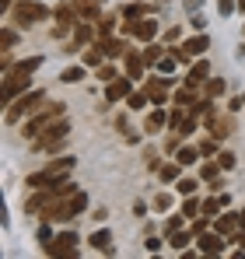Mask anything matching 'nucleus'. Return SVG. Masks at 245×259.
<instances>
[{
  "instance_id": "nucleus-1",
  "label": "nucleus",
  "mask_w": 245,
  "mask_h": 259,
  "mask_svg": "<svg viewBox=\"0 0 245 259\" xmlns=\"http://www.w3.org/2000/svg\"><path fill=\"white\" fill-rule=\"evenodd\" d=\"M63 112H67V105H63V102H53V105H46L42 112H35V116L25 123V137H32V140H35V137H42L46 130L53 126V123H60V119H63Z\"/></svg>"
},
{
  "instance_id": "nucleus-2",
  "label": "nucleus",
  "mask_w": 245,
  "mask_h": 259,
  "mask_svg": "<svg viewBox=\"0 0 245 259\" xmlns=\"http://www.w3.org/2000/svg\"><path fill=\"white\" fill-rule=\"evenodd\" d=\"M84 210H88V193H81V189H70L56 207H53V214H49V221H70V217H81Z\"/></svg>"
},
{
  "instance_id": "nucleus-3",
  "label": "nucleus",
  "mask_w": 245,
  "mask_h": 259,
  "mask_svg": "<svg viewBox=\"0 0 245 259\" xmlns=\"http://www.w3.org/2000/svg\"><path fill=\"white\" fill-rule=\"evenodd\" d=\"M39 102H46V91H39V88H35V91H25V95H18V98L11 102V109L4 112V116H7V123H18L21 116L35 112V109H39Z\"/></svg>"
},
{
  "instance_id": "nucleus-4",
  "label": "nucleus",
  "mask_w": 245,
  "mask_h": 259,
  "mask_svg": "<svg viewBox=\"0 0 245 259\" xmlns=\"http://www.w3.org/2000/svg\"><path fill=\"white\" fill-rule=\"evenodd\" d=\"M14 21H18L21 28L39 25V21H49V7L39 4V0H21V4L14 7Z\"/></svg>"
},
{
  "instance_id": "nucleus-5",
  "label": "nucleus",
  "mask_w": 245,
  "mask_h": 259,
  "mask_svg": "<svg viewBox=\"0 0 245 259\" xmlns=\"http://www.w3.org/2000/svg\"><path fill=\"white\" fill-rule=\"evenodd\" d=\"M67 133H70V123H67V119L53 123V126L46 130L42 137H35V151H49V154H53V151H56V147L67 140Z\"/></svg>"
},
{
  "instance_id": "nucleus-6",
  "label": "nucleus",
  "mask_w": 245,
  "mask_h": 259,
  "mask_svg": "<svg viewBox=\"0 0 245 259\" xmlns=\"http://www.w3.org/2000/svg\"><path fill=\"white\" fill-rule=\"evenodd\" d=\"M42 252H46V256H63V259L77 256V235H74V231H63V235H60V238H53Z\"/></svg>"
},
{
  "instance_id": "nucleus-7",
  "label": "nucleus",
  "mask_w": 245,
  "mask_h": 259,
  "mask_svg": "<svg viewBox=\"0 0 245 259\" xmlns=\"http://www.w3.org/2000/svg\"><path fill=\"white\" fill-rule=\"evenodd\" d=\"M207 35H196V39H186L182 46H172V56L179 60V63H186V60H193V56H203L207 53Z\"/></svg>"
},
{
  "instance_id": "nucleus-8",
  "label": "nucleus",
  "mask_w": 245,
  "mask_h": 259,
  "mask_svg": "<svg viewBox=\"0 0 245 259\" xmlns=\"http://www.w3.org/2000/svg\"><path fill=\"white\" fill-rule=\"evenodd\" d=\"M32 189H46V186H67V172H53V168H42V172H32L25 179Z\"/></svg>"
},
{
  "instance_id": "nucleus-9",
  "label": "nucleus",
  "mask_w": 245,
  "mask_h": 259,
  "mask_svg": "<svg viewBox=\"0 0 245 259\" xmlns=\"http://www.w3.org/2000/svg\"><path fill=\"white\" fill-rule=\"evenodd\" d=\"M130 91H133V77H123V74H119L116 81L105 84V102H109V105H112V102H123Z\"/></svg>"
},
{
  "instance_id": "nucleus-10",
  "label": "nucleus",
  "mask_w": 245,
  "mask_h": 259,
  "mask_svg": "<svg viewBox=\"0 0 245 259\" xmlns=\"http://www.w3.org/2000/svg\"><path fill=\"white\" fill-rule=\"evenodd\" d=\"M196 245H200V252L203 256H221L224 252V235L221 231H214V235H196Z\"/></svg>"
},
{
  "instance_id": "nucleus-11",
  "label": "nucleus",
  "mask_w": 245,
  "mask_h": 259,
  "mask_svg": "<svg viewBox=\"0 0 245 259\" xmlns=\"http://www.w3.org/2000/svg\"><path fill=\"white\" fill-rule=\"evenodd\" d=\"M214 231H221L224 238L238 235V231H242V214H221V217H214Z\"/></svg>"
},
{
  "instance_id": "nucleus-12",
  "label": "nucleus",
  "mask_w": 245,
  "mask_h": 259,
  "mask_svg": "<svg viewBox=\"0 0 245 259\" xmlns=\"http://www.w3.org/2000/svg\"><path fill=\"white\" fill-rule=\"evenodd\" d=\"M95 46L105 53V60H116V56H126V53H130V46L123 42V39H112V35H109V39H98Z\"/></svg>"
},
{
  "instance_id": "nucleus-13",
  "label": "nucleus",
  "mask_w": 245,
  "mask_h": 259,
  "mask_svg": "<svg viewBox=\"0 0 245 259\" xmlns=\"http://www.w3.org/2000/svg\"><path fill=\"white\" fill-rule=\"evenodd\" d=\"M95 35H98V28H95L91 21H77V25H74V49L95 42Z\"/></svg>"
},
{
  "instance_id": "nucleus-14",
  "label": "nucleus",
  "mask_w": 245,
  "mask_h": 259,
  "mask_svg": "<svg viewBox=\"0 0 245 259\" xmlns=\"http://www.w3.org/2000/svg\"><path fill=\"white\" fill-rule=\"evenodd\" d=\"M154 35H158V21H154V18H140L137 28H133V39H137V42H151Z\"/></svg>"
},
{
  "instance_id": "nucleus-15",
  "label": "nucleus",
  "mask_w": 245,
  "mask_h": 259,
  "mask_svg": "<svg viewBox=\"0 0 245 259\" xmlns=\"http://www.w3.org/2000/svg\"><path fill=\"white\" fill-rule=\"evenodd\" d=\"M74 4H77L81 21H98L102 18V0H74Z\"/></svg>"
},
{
  "instance_id": "nucleus-16",
  "label": "nucleus",
  "mask_w": 245,
  "mask_h": 259,
  "mask_svg": "<svg viewBox=\"0 0 245 259\" xmlns=\"http://www.w3.org/2000/svg\"><path fill=\"white\" fill-rule=\"evenodd\" d=\"M88 245H91L95 252H102V256H105V252L112 256V235H109L105 228H98V231H95V235L88 238Z\"/></svg>"
},
{
  "instance_id": "nucleus-17",
  "label": "nucleus",
  "mask_w": 245,
  "mask_h": 259,
  "mask_svg": "<svg viewBox=\"0 0 245 259\" xmlns=\"http://www.w3.org/2000/svg\"><path fill=\"white\" fill-rule=\"evenodd\" d=\"M168 88H172V84H168V77H165V81H161V77H154V81L144 88V91L151 95V102H154V105H165V98H168Z\"/></svg>"
},
{
  "instance_id": "nucleus-18",
  "label": "nucleus",
  "mask_w": 245,
  "mask_h": 259,
  "mask_svg": "<svg viewBox=\"0 0 245 259\" xmlns=\"http://www.w3.org/2000/svg\"><path fill=\"white\" fill-rule=\"evenodd\" d=\"M123 60H126V77H133V81H137V77H144V67H147V63H144V56H137V53L130 49Z\"/></svg>"
},
{
  "instance_id": "nucleus-19",
  "label": "nucleus",
  "mask_w": 245,
  "mask_h": 259,
  "mask_svg": "<svg viewBox=\"0 0 245 259\" xmlns=\"http://www.w3.org/2000/svg\"><path fill=\"white\" fill-rule=\"evenodd\" d=\"M207 74H210L207 60H200V63H193V67H189V74H186V84H189V88L203 84V81H207Z\"/></svg>"
},
{
  "instance_id": "nucleus-20",
  "label": "nucleus",
  "mask_w": 245,
  "mask_h": 259,
  "mask_svg": "<svg viewBox=\"0 0 245 259\" xmlns=\"http://www.w3.org/2000/svg\"><path fill=\"white\" fill-rule=\"evenodd\" d=\"M39 67H42V56H32V60H21L18 67H11V74H18V77H32Z\"/></svg>"
},
{
  "instance_id": "nucleus-21",
  "label": "nucleus",
  "mask_w": 245,
  "mask_h": 259,
  "mask_svg": "<svg viewBox=\"0 0 245 259\" xmlns=\"http://www.w3.org/2000/svg\"><path fill=\"white\" fill-rule=\"evenodd\" d=\"M228 203H231V196H228V193H224V196H210V200H203V214H207V217L221 214Z\"/></svg>"
},
{
  "instance_id": "nucleus-22",
  "label": "nucleus",
  "mask_w": 245,
  "mask_h": 259,
  "mask_svg": "<svg viewBox=\"0 0 245 259\" xmlns=\"http://www.w3.org/2000/svg\"><path fill=\"white\" fill-rule=\"evenodd\" d=\"M165 123H168V116H165V109H154V112L147 116V123H144V130H147V133H158V130H161Z\"/></svg>"
},
{
  "instance_id": "nucleus-23",
  "label": "nucleus",
  "mask_w": 245,
  "mask_h": 259,
  "mask_svg": "<svg viewBox=\"0 0 245 259\" xmlns=\"http://www.w3.org/2000/svg\"><path fill=\"white\" fill-rule=\"evenodd\" d=\"M189 238H196L193 231H175V235H168V245L175 249V252H182L186 245H189Z\"/></svg>"
},
{
  "instance_id": "nucleus-24",
  "label": "nucleus",
  "mask_w": 245,
  "mask_h": 259,
  "mask_svg": "<svg viewBox=\"0 0 245 259\" xmlns=\"http://www.w3.org/2000/svg\"><path fill=\"white\" fill-rule=\"evenodd\" d=\"M175 102H179V105H186V109H193V105H196V102H200V98H196V88H182V91H175Z\"/></svg>"
},
{
  "instance_id": "nucleus-25",
  "label": "nucleus",
  "mask_w": 245,
  "mask_h": 259,
  "mask_svg": "<svg viewBox=\"0 0 245 259\" xmlns=\"http://www.w3.org/2000/svg\"><path fill=\"white\" fill-rule=\"evenodd\" d=\"M95 28H98V39H109V35H112V32H116V18H112V14H109V18H105V14H102V18H98V25H95Z\"/></svg>"
},
{
  "instance_id": "nucleus-26",
  "label": "nucleus",
  "mask_w": 245,
  "mask_h": 259,
  "mask_svg": "<svg viewBox=\"0 0 245 259\" xmlns=\"http://www.w3.org/2000/svg\"><path fill=\"white\" fill-rule=\"evenodd\" d=\"M147 102H151V95H147V91H130V95H126V105H130L133 112H137V109H144Z\"/></svg>"
},
{
  "instance_id": "nucleus-27",
  "label": "nucleus",
  "mask_w": 245,
  "mask_h": 259,
  "mask_svg": "<svg viewBox=\"0 0 245 259\" xmlns=\"http://www.w3.org/2000/svg\"><path fill=\"white\" fill-rule=\"evenodd\" d=\"M196 154H200V147H179V151H175V161H179V165H193Z\"/></svg>"
},
{
  "instance_id": "nucleus-28",
  "label": "nucleus",
  "mask_w": 245,
  "mask_h": 259,
  "mask_svg": "<svg viewBox=\"0 0 245 259\" xmlns=\"http://www.w3.org/2000/svg\"><path fill=\"white\" fill-rule=\"evenodd\" d=\"M144 14H147L144 4H126V7H123V18H130V21H140Z\"/></svg>"
},
{
  "instance_id": "nucleus-29",
  "label": "nucleus",
  "mask_w": 245,
  "mask_h": 259,
  "mask_svg": "<svg viewBox=\"0 0 245 259\" xmlns=\"http://www.w3.org/2000/svg\"><path fill=\"white\" fill-rule=\"evenodd\" d=\"M81 77H84V67H67V70L60 74V81H63V84H77Z\"/></svg>"
},
{
  "instance_id": "nucleus-30",
  "label": "nucleus",
  "mask_w": 245,
  "mask_h": 259,
  "mask_svg": "<svg viewBox=\"0 0 245 259\" xmlns=\"http://www.w3.org/2000/svg\"><path fill=\"white\" fill-rule=\"evenodd\" d=\"M49 168H53V172H74V158H70V154H67V158H56V161H49Z\"/></svg>"
},
{
  "instance_id": "nucleus-31",
  "label": "nucleus",
  "mask_w": 245,
  "mask_h": 259,
  "mask_svg": "<svg viewBox=\"0 0 245 259\" xmlns=\"http://www.w3.org/2000/svg\"><path fill=\"white\" fill-rule=\"evenodd\" d=\"M182 221H186V214L168 217V221H165V238H168V235H175V231H182Z\"/></svg>"
},
{
  "instance_id": "nucleus-32",
  "label": "nucleus",
  "mask_w": 245,
  "mask_h": 259,
  "mask_svg": "<svg viewBox=\"0 0 245 259\" xmlns=\"http://www.w3.org/2000/svg\"><path fill=\"white\" fill-rule=\"evenodd\" d=\"M158 175H161V182H179V161L175 165H161Z\"/></svg>"
},
{
  "instance_id": "nucleus-33",
  "label": "nucleus",
  "mask_w": 245,
  "mask_h": 259,
  "mask_svg": "<svg viewBox=\"0 0 245 259\" xmlns=\"http://www.w3.org/2000/svg\"><path fill=\"white\" fill-rule=\"evenodd\" d=\"M175 63H179V60H175L172 53H168V56H161V60H158V74H161V77H168V74L175 70Z\"/></svg>"
},
{
  "instance_id": "nucleus-34",
  "label": "nucleus",
  "mask_w": 245,
  "mask_h": 259,
  "mask_svg": "<svg viewBox=\"0 0 245 259\" xmlns=\"http://www.w3.org/2000/svg\"><path fill=\"white\" fill-rule=\"evenodd\" d=\"M224 91H228L224 81H207V98H210V102H214V98H221Z\"/></svg>"
},
{
  "instance_id": "nucleus-35",
  "label": "nucleus",
  "mask_w": 245,
  "mask_h": 259,
  "mask_svg": "<svg viewBox=\"0 0 245 259\" xmlns=\"http://www.w3.org/2000/svg\"><path fill=\"white\" fill-rule=\"evenodd\" d=\"M200 210H203V203H200L196 196H189V200L182 203V214H186V217H196V214H200Z\"/></svg>"
},
{
  "instance_id": "nucleus-36",
  "label": "nucleus",
  "mask_w": 245,
  "mask_h": 259,
  "mask_svg": "<svg viewBox=\"0 0 245 259\" xmlns=\"http://www.w3.org/2000/svg\"><path fill=\"white\" fill-rule=\"evenodd\" d=\"M98 77H102V81L109 84V81H116V77H119V70H116L112 63H102V67H98Z\"/></svg>"
},
{
  "instance_id": "nucleus-37",
  "label": "nucleus",
  "mask_w": 245,
  "mask_h": 259,
  "mask_svg": "<svg viewBox=\"0 0 245 259\" xmlns=\"http://www.w3.org/2000/svg\"><path fill=\"white\" fill-rule=\"evenodd\" d=\"M175 189H179L182 196H193V193H196L200 186H196V179H179V186H175Z\"/></svg>"
},
{
  "instance_id": "nucleus-38",
  "label": "nucleus",
  "mask_w": 245,
  "mask_h": 259,
  "mask_svg": "<svg viewBox=\"0 0 245 259\" xmlns=\"http://www.w3.org/2000/svg\"><path fill=\"white\" fill-rule=\"evenodd\" d=\"M140 56H144V63H154V67H158V60H161V49H158V46H147Z\"/></svg>"
},
{
  "instance_id": "nucleus-39",
  "label": "nucleus",
  "mask_w": 245,
  "mask_h": 259,
  "mask_svg": "<svg viewBox=\"0 0 245 259\" xmlns=\"http://www.w3.org/2000/svg\"><path fill=\"white\" fill-rule=\"evenodd\" d=\"M217 165H221L224 172H231V168H235V154H231V151H221V154H217Z\"/></svg>"
},
{
  "instance_id": "nucleus-40",
  "label": "nucleus",
  "mask_w": 245,
  "mask_h": 259,
  "mask_svg": "<svg viewBox=\"0 0 245 259\" xmlns=\"http://www.w3.org/2000/svg\"><path fill=\"white\" fill-rule=\"evenodd\" d=\"M14 42H18V32H14V28H4V32H0V46H4V49H11Z\"/></svg>"
},
{
  "instance_id": "nucleus-41",
  "label": "nucleus",
  "mask_w": 245,
  "mask_h": 259,
  "mask_svg": "<svg viewBox=\"0 0 245 259\" xmlns=\"http://www.w3.org/2000/svg\"><path fill=\"white\" fill-rule=\"evenodd\" d=\"M217 168H221V165H217V161H207L203 168H200V175H203L207 182H214V179H217Z\"/></svg>"
},
{
  "instance_id": "nucleus-42",
  "label": "nucleus",
  "mask_w": 245,
  "mask_h": 259,
  "mask_svg": "<svg viewBox=\"0 0 245 259\" xmlns=\"http://www.w3.org/2000/svg\"><path fill=\"white\" fill-rule=\"evenodd\" d=\"M210 224H214V217H200V221H193V228H189V231H193V235H203Z\"/></svg>"
},
{
  "instance_id": "nucleus-43",
  "label": "nucleus",
  "mask_w": 245,
  "mask_h": 259,
  "mask_svg": "<svg viewBox=\"0 0 245 259\" xmlns=\"http://www.w3.org/2000/svg\"><path fill=\"white\" fill-rule=\"evenodd\" d=\"M154 210H172V196H168V193H161V196H158V200H154Z\"/></svg>"
},
{
  "instance_id": "nucleus-44",
  "label": "nucleus",
  "mask_w": 245,
  "mask_h": 259,
  "mask_svg": "<svg viewBox=\"0 0 245 259\" xmlns=\"http://www.w3.org/2000/svg\"><path fill=\"white\" fill-rule=\"evenodd\" d=\"M39 242H42V249H46V245L53 242V231H49V221H46V224L39 228Z\"/></svg>"
},
{
  "instance_id": "nucleus-45",
  "label": "nucleus",
  "mask_w": 245,
  "mask_h": 259,
  "mask_svg": "<svg viewBox=\"0 0 245 259\" xmlns=\"http://www.w3.org/2000/svg\"><path fill=\"white\" fill-rule=\"evenodd\" d=\"M182 123H186L182 112H172V116H168V126H172V130H182Z\"/></svg>"
},
{
  "instance_id": "nucleus-46",
  "label": "nucleus",
  "mask_w": 245,
  "mask_h": 259,
  "mask_svg": "<svg viewBox=\"0 0 245 259\" xmlns=\"http://www.w3.org/2000/svg\"><path fill=\"white\" fill-rule=\"evenodd\" d=\"M144 245H147V252H161V238H147Z\"/></svg>"
},
{
  "instance_id": "nucleus-47",
  "label": "nucleus",
  "mask_w": 245,
  "mask_h": 259,
  "mask_svg": "<svg viewBox=\"0 0 245 259\" xmlns=\"http://www.w3.org/2000/svg\"><path fill=\"white\" fill-rule=\"evenodd\" d=\"M217 4H221V14H231L235 11V0H217Z\"/></svg>"
},
{
  "instance_id": "nucleus-48",
  "label": "nucleus",
  "mask_w": 245,
  "mask_h": 259,
  "mask_svg": "<svg viewBox=\"0 0 245 259\" xmlns=\"http://www.w3.org/2000/svg\"><path fill=\"white\" fill-rule=\"evenodd\" d=\"M133 214L144 217V214H147V203H140V200H137V203H133Z\"/></svg>"
},
{
  "instance_id": "nucleus-49",
  "label": "nucleus",
  "mask_w": 245,
  "mask_h": 259,
  "mask_svg": "<svg viewBox=\"0 0 245 259\" xmlns=\"http://www.w3.org/2000/svg\"><path fill=\"white\" fill-rule=\"evenodd\" d=\"M200 154H214V140H203L200 144Z\"/></svg>"
},
{
  "instance_id": "nucleus-50",
  "label": "nucleus",
  "mask_w": 245,
  "mask_h": 259,
  "mask_svg": "<svg viewBox=\"0 0 245 259\" xmlns=\"http://www.w3.org/2000/svg\"><path fill=\"white\" fill-rule=\"evenodd\" d=\"M231 242H235V245H245V231H238V235H231Z\"/></svg>"
},
{
  "instance_id": "nucleus-51",
  "label": "nucleus",
  "mask_w": 245,
  "mask_h": 259,
  "mask_svg": "<svg viewBox=\"0 0 245 259\" xmlns=\"http://www.w3.org/2000/svg\"><path fill=\"white\" fill-rule=\"evenodd\" d=\"M11 4H14V0H0V11H7V7H11Z\"/></svg>"
},
{
  "instance_id": "nucleus-52",
  "label": "nucleus",
  "mask_w": 245,
  "mask_h": 259,
  "mask_svg": "<svg viewBox=\"0 0 245 259\" xmlns=\"http://www.w3.org/2000/svg\"><path fill=\"white\" fill-rule=\"evenodd\" d=\"M235 7H238V11H245V0H235Z\"/></svg>"
}]
</instances>
